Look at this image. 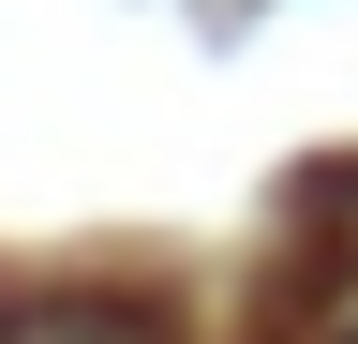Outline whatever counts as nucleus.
Here are the masks:
<instances>
[{
	"label": "nucleus",
	"mask_w": 358,
	"mask_h": 344,
	"mask_svg": "<svg viewBox=\"0 0 358 344\" xmlns=\"http://www.w3.org/2000/svg\"><path fill=\"white\" fill-rule=\"evenodd\" d=\"M0 344H179V329L150 315V299H15Z\"/></svg>",
	"instance_id": "1"
}]
</instances>
